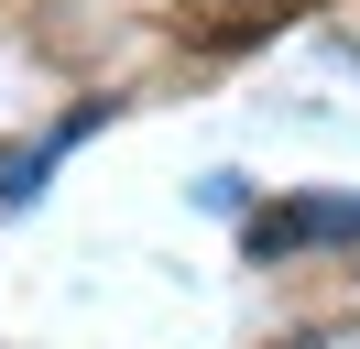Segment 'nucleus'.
Returning a JSON list of instances; mask_svg holds the SVG:
<instances>
[{
    "label": "nucleus",
    "mask_w": 360,
    "mask_h": 349,
    "mask_svg": "<svg viewBox=\"0 0 360 349\" xmlns=\"http://www.w3.org/2000/svg\"><path fill=\"white\" fill-rule=\"evenodd\" d=\"M349 229H360V196H306V208L251 218V251H306V240H349Z\"/></svg>",
    "instance_id": "1"
},
{
    "label": "nucleus",
    "mask_w": 360,
    "mask_h": 349,
    "mask_svg": "<svg viewBox=\"0 0 360 349\" xmlns=\"http://www.w3.org/2000/svg\"><path fill=\"white\" fill-rule=\"evenodd\" d=\"M88 120H98V109H77V120H66V131H44V142H33V153H0V218H11V208H22V196H33V174H44V164H55V153H66V142H77V131H88Z\"/></svg>",
    "instance_id": "2"
}]
</instances>
